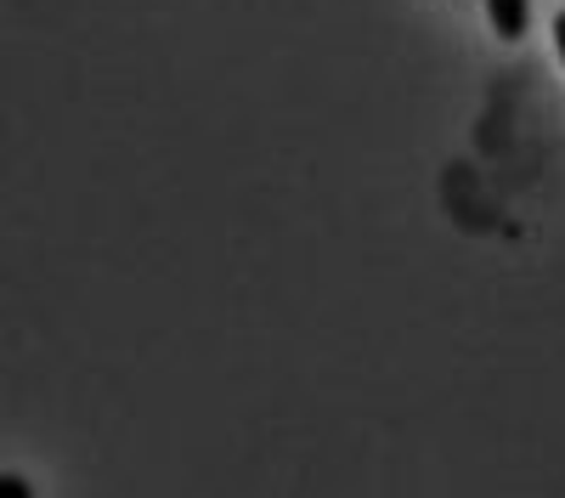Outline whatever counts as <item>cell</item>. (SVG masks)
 I'll return each mask as SVG.
<instances>
[{"mask_svg":"<svg viewBox=\"0 0 565 498\" xmlns=\"http://www.w3.org/2000/svg\"><path fill=\"white\" fill-rule=\"evenodd\" d=\"M554 52H559V63H565V12L554 18Z\"/></svg>","mask_w":565,"mask_h":498,"instance_id":"2","label":"cell"},{"mask_svg":"<svg viewBox=\"0 0 565 498\" xmlns=\"http://www.w3.org/2000/svg\"><path fill=\"white\" fill-rule=\"evenodd\" d=\"M487 18H492V34L514 45L532 29V0H487Z\"/></svg>","mask_w":565,"mask_h":498,"instance_id":"1","label":"cell"}]
</instances>
